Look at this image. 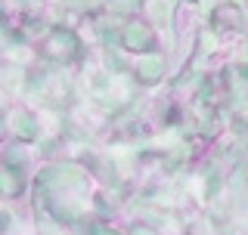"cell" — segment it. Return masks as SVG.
<instances>
[{"instance_id":"obj_1","label":"cell","mask_w":248,"mask_h":235,"mask_svg":"<svg viewBox=\"0 0 248 235\" xmlns=\"http://www.w3.org/2000/svg\"><path fill=\"white\" fill-rule=\"evenodd\" d=\"M158 68H161V62H158V59H146L140 72H143L146 81H155V77H158Z\"/></svg>"},{"instance_id":"obj_2","label":"cell","mask_w":248,"mask_h":235,"mask_svg":"<svg viewBox=\"0 0 248 235\" xmlns=\"http://www.w3.org/2000/svg\"><path fill=\"white\" fill-rule=\"evenodd\" d=\"M143 41H146V34H143L140 28H130V31H127V44L134 46V50H140V44H143Z\"/></svg>"},{"instance_id":"obj_3","label":"cell","mask_w":248,"mask_h":235,"mask_svg":"<svg viewBox=\"0 0 248 235\" xmlns=\"http://www.w3.org/2000/svg\"><path fill=\"white\" fill-rule=\"evenodd\" d=\"M16 127H19L22 136H34V124H31V118H19V121H16Z\"/></svg>"}]
</instances>
